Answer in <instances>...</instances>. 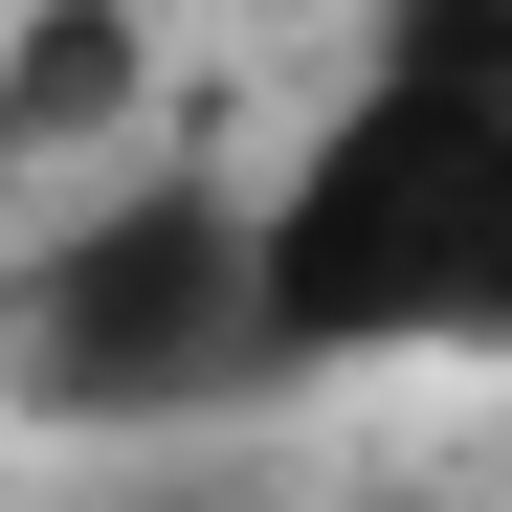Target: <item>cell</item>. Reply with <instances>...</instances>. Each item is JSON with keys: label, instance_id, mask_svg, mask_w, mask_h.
I'll list each match as a JSON object with an SVG mask.
<instances>
[{"label": "cell", "instance_id": "1", "mask_svg": "<svg viewBox=\"0 0 512 512\" xmlns=\"http://www.w3.org/2000/svg\"><path fill=\"white\" fill-rule=\"evenodd\" d=\"M245 290L290 379L446 357L512 312V0H379L334 112L245 179Z\"/></svg>", "mask_w": 512, "mask_h": 512}, {"label": "cell", "instance_id": "2", "mask_svg": "<svg viewBox=\"0 0 512 512\" xmlns=\"http://www.w3.org/2000/svg\"><path fill=\"white\" fill-rule=\"evenodd\" d=\"M268 357V290H245V179L201 156H134V179L45 201L0 245V401L23 423H90V446H201L245 423Z\"/></svg>", "mask_w": 512, "mask_h": 512}]
</instances>
